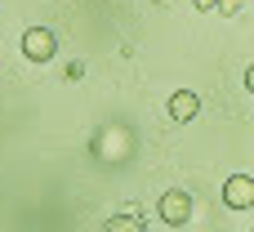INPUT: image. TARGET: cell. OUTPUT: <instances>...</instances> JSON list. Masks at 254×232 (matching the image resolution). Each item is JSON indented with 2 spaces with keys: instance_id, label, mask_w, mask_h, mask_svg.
<instances>
[{
  "instance_id": "1",
  "label": "cell",
  "mask_w": 254,
  "mask_h": 232,
  "mask_svg": "<svg viewBox=\"0 0 254 232\" xmlns=\"http://www.w3.org/2000/svg\"><path fill=\"white\" fill-rule=\"evenodd\" d=\"M22 54H27V63H49L58 54V36L49 27H27L22 31Z\"/></svg>"
},
{
  "instance_id": "2",
  "label": "cell",
  "mask_w": 254,
  "mask_h": 232,
  "mask_svg": "<svg viewBox=\"0 0 254 232\" xmlns=\"http://www.w3.org/2000/svg\"><path fill=\"white\" fill-rule=\"evenodd\" d=\"M156 210H161V219H165L170 228H183V224L192 219V197H188L183 188H170V192L161 197V206H156Z\"/></svg>"
},
{
  "instance_id": "3",
  "label": "cell",
  "mask_w": 254,
  "mask_h": 232,
  "mask_svg": "<svg viewBox=\"0 0 254 232\" xmlns=\"http://www.w3.org/2000/svg\"><path fill=\"white\" fill-rule=\"evenodd\" d=\"M223 201H228V210H254V179L250 174H232L223 183Z\"/></svg>"
},
{
  "instance_id": "4",
  "label": "cell",
  "mask_w": 254,
  "mask_h": 232,
  "mask_svg": "<svg viewBox=\"0 0 254 232\" xmlns=\"http://www.w3.org/2000/svg\"><path fill=\"white\" fill-rule=\"evenodd\" d=\"M196 112H201V98H196L192 89H179V94H170V116H174L179 125L196 121Z\"/></svg>"
},
{
  "instance_id": "5",
  "label": "cell",
  "mask_w": 254,
  "mask_h": 232,
  "mask_svg": "<svg viewBox=\"0 0 254 232\" xmlns=\"http://www.w3.org/2000/svg\"><path fill=\"white\" fill-rule=\"evenodd\" d=\"M103 232H147V224H143L138 215H112Z\"/></svg>"
},
{
  "instance_id": "6",
  "label": "cell",
  "mask_w": 254,
  "mask_h": 232,
  "mask_svg": "<svg viewBox=\"0 0 254 232\" xmlns=\"http://www.w3.org/2000/svg\"><path fill=\"white\" fill-rule=\"evenodd\" d=\"M214 9H219V13H228V18H232V13H237V9H241V0H214Z\"/></svg>"
},
{
  "instance_id": "7",
  "label": "cell",
  "mask_w": 254,
  "mask_h": 232,
  "mask_svg": "<svg viewBox=\"0 0 254 232\" xmlns=\"http://www.w3.org/2000/svg\"><path fill=\"white\" fill-rule=\"evenodd\" d=\"M63 76H67V80H80V76H85V63H67V72H63Z\"/></svg>"
},
{
  "instance_id": "8",
  "label": "cell",
  "mask_w": 254,
  "mask_h": 232,
  "mask_svg": "<svg viewBox=\"0 0 254 232\" xmlns=\"http://www.w3.org/2000/svg\"><path fill=\"white\" fill-rule=\"evenodd\" d=\"M192 4H196L201 13H205V9H214V0H192Z\"/></svg>"
}]
</instances>
